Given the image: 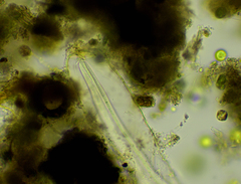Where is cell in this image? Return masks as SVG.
Returning a JSON list of instances; mask_svg holds the SVG:
<instances>
[{
	"mask_svg": "<svg viewBox=\"0 0 241 184\" xmlns=\"http://www.w3.org/2000/svg\"><path fill=\"white\" fill-rule=\"evenodd\" d=\"M217 119L220 120V121H224L227 119V113L225 112V111L221 110L218 112V114H217Z\"/></svg>",
	"mask_w": 241,
	"mask_h": 184,
	"instance_id": "7a4b0ae2",
	"label": "cell"
},
{
	"mask_svg": "<svg viewBox=\"0 0 241 184\" xmlns=\"http://www.w3.org/2000/svg\"><path fill=\"white\" fill-rule=\"evenodd\" d=\"M136 103L141 107H152L155 105L154 99L151 97H138L136 99Z\"/></svg>",
	"mask_w": 241,
	"mask_h": 184,
	"instance_id": "6da1fadb",
	"label": "cell"
}]
</instances>
